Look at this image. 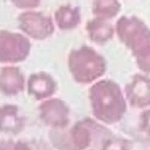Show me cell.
Instances as JSON below:
<instances>
[{"label": "cell", "mask_w": 150, "mask_h": 150, "mask_svg": "<svg viewBox=\"0 0 150 150\" xmlns=\"http://www.w3.org/2000/svg\"><path fill=\"white\" fill-rule=\"evenodd\" d=\"M113 133L105 124L85 117L65 129L51 130L48 138L58 150H88L94 149V145H101Z\"/></svg>", "instance_id": "6da1fadb"}, {"label": "cell", "mask_w": 150, "mask_h": 150, "mask_svg": "<svg viewBox=\"0 0 150 150\" xmlns=\"http://www.w3.org/2000/svg\"><path fill=\"white\" fill-rule=\"evenodd\" d=\"M93 118L105 125L121 121L127 112L129 103L121 86L113 79L101 78L93 83L88 91Z\"/></svg>", "instance_id": "7a4b0ae2"}, {"label": "cell", "mask_w": 150, "mask_h": 150, "mask_svg": "<svg viewBox=\"0 0 150 150\" xmlns=\"http://www.w3.org/2000/svg\"><path fill=\"white\" fill-rule=\"evenodd\" d=\"M115 35L131 52L142 73L150 76V28L137 16H121L115 23Z\"/></svg>", "instance_id": "3957f363"}, {"label": "cell", "mask_w": 150, "mask_h": 150, "mask_svg": "<svg viewBox=\"0 0 150 150\" xmlns=\"http://www.w3.org/2000/svg\"><path fill=\"white\" fill-rule=\"evenodd\" d=\"M67 69L76 83L91 85L103 78L107 72V60L91 46L82 45L70 51L67 55Z\"/></svg>", "instance_id": "277c9868"}, {"label": "cell", "mask_w": 150, "mask_h": 150, "mask_svg": "<svg viewBox=\"0 0 150 150\" xmlns=\"http://www.w3.org/2000/svg\"><path fill=\"white\" fill-rule=\"evenodd\" d=\"M31 52V40L21 31L0 29V64L17 65Z\"/></svg>", "instance_id": "5b68a950"}, {"label": "cell", "mask_w": 150, "mask_h": 150, "mask_svg": "<svg viewBox=\"0 0 150 150\" xmlns=\"http://www.w3.org/2000/svg\"><path fill=\"white\" fill-rule=\"evenodd\" d=\"M17 24L19 31L34 41H45L57 30L53 17L37 10L22 11L17 17Z\"/></svg>", "instance_id": "8992f818"}, {"label": "cell", "mask_w": 150, "mask_h": 150, "mask_svg": "<svg viewBox=\"0 0 150 150\" xmlns=\"http://www.w3.org/2000/svg\"><path fill=\"white\" fill-rule=\"evenodd\" d=\"M37 110L41 122L51 130H61L71 124V108L62 98L53 96L41 101Z\"/></svg>", "instance_id": "52a82bcc"}, {"label": "cell", "mask_w": 150, "mask_h": 150, "mask_svg": "<svg viewBox=\"0 0 150 150\" xmlns=\"http://www.w3.org/2000/svg\"><path fill=\"white\" fill-rule=\"evenodd\" d=\"M125 97L130 107L134 109H146L150 107V76L136 73L124 88Z\"/></svg>", "instance_id": "ba28073f"}, {"label": "cell", "mask_w": 150, "mask_h": 150, "mask_svg": "<svg viewBox=\"0 0 150 150\" xmlns=\"http://www.w3.org/2000/svg\"><path fill=\"white\" fill-rule=\"evenodd\" d=\"M27 93L36 101H45L53 97L58 91V82L51 73L33 72L27 78Z\"/></svg>", "instance_id": "9c48e42d"}, {"label": "cell", "mask_w": 150, "mask_h": 150, "mask_svg": "<svg viewBox=\"0 0 150 150\" xmlns=\"http://www.w3.org/2000/svg\"><path fill=\"white\" fill-rule=\"evenodd\" d=\"M27 89V78L17 65H4L0 69V94L6 97L18 96Z\"/></svg>", "instance_id": "30bf717a"}, {"label": "cell", "mask_w": 150, "mask_h": 150, "mask_svg": "<svg viewBox=\"0 0 150 150\" xmlns=\"http://www.w3.org/2000/svg\"><path fill=\"white\" fill-rule=\"evenodd\" d=\"M25 127V118L17 105L4 103L0 106V133L18 134Z\"/></svg>", "instance_id": "8fae6325"}, {"label": "cell", "mask_w": 150, "mask_h": 150, "mask_svg": "<svg viewBox=\"0 0 150 150\" xmlns=\"http://www.w3.org/2000/svg\"><path fill=\"white\" fill-rule=\"evenodd\" d=\"M85 31L89 40L97 46H105L115 36V27L112 21L97 17H93L86 22Z\"/></svg>", "instance_id": "7c38bea8"}, {"label": "cell", "mask_w": 150, "mask_h": 150, "mask_svg": "<svg viewBox=\"0 0 150 150\" xmlns=\"http://www.w3.org/2000/svg\"><path fill=\"white\" fill-rule=\"evenodd\" d=\"M57 29L60 31H71L77 29L82 23V12L79 6L73 4H62L55 11L53 16Z\"/></svg>", "instance_id": "4fadbf2b"}, {"label": "cell", "mask_w": 150, "mask_h": 150, "mask_svg": "<svg viewBox=\"0 0 150 150\" xmlns=\"http://www.w3.org/2000/svg\"><path fill=\"white\" fill-rule=\"evenodd\" d=\"M121 11L120 0H93L91 13L94 17L112 21L118 18Z\"/></svg>", "instance_id": "5bb4252c"}, {"label": "cell", "mask_w": 150, "mask_h": 150, "mask_svg": "<svg viewBox=\"0 0 150 150\" xmlns=\"http://www.w3.org/2000/svg\"><path fill=\"white\" fill-rule=\"evenodd\" d=\"M98 150H132V142L122 137L110 136L102 142Z\"/></svg>", "instance_id": "9a60e30c"}, {"label": "cell", "mask_w": 150, "mask_h": 150, "mask_svg": "<svg viewBox=\"0 0 150 150\" xmlns=\"http://www.w3.org/2000/svg\"><path fill=\"white\" fill-rule=\"evenodd\" d=\"M0 150H31V146L28 142L22 139H1Z\"/></svg>", "instance_id": "2e32d148"}, {"label": "cell", "mask_w": 150, "mask_h": 150, "mask_svg": "<svg viewBox=\"0 0 150 150\" xmlns=\"http://www.w3.org/2000/svg\"><path fill=\"white\" fill-rule=\"evenodd\" d=\"M138 127L141 132L150 137V107L141 112L138 118Z\"/></svg>", "instance_id": "e0dca14e"}, {"label": "cell", "mask_w": 150, "mask_h": 150, "mask_svg": "<svg viewBox=\"0 0 150 150\" xmlns=\"http://www.w3.org/2000/svg\"><path fill=\"white\" fill-rule=\"evenodd\" d=\"M11 4L18 10H36L41 4L42 0H10Z\"/></svg>", "instance_id": "ac0fdd59"}, {"label": "cell", "mask_w": 150, "mask_h": 150, "mask_svg": "<svg viewBox=\"0 0 150 150\" xmlns=\"http://www.w3.org/2000/svg\"><path fill=\"white\" fill-rule=\"evenodd\" d=\"M88 150H95V149H88Z\"/></svg>", "instance_id": "d6986e66"}]
</instances>
